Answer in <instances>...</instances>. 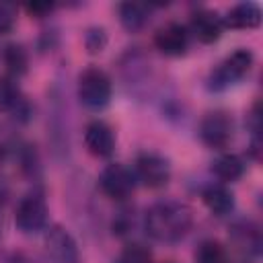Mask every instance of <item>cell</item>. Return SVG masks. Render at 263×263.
Instances as JSON below:
<instances>
[{
    "label": "cell",
    "mask_w": 263,
    "mask_h": 263,
    "mask_svg": "<svg viewBox=\"0 0 263 263\" xmlns=\"http://www.w3.org/2000/svg\"><path fill=\"white\" fill-rule=\"evenodd\" d=\"M193 224L191 208L177 199H162L148 208L144 226L146 232L160 242H177L181 240Z\"/></svg>",
    "instance_id": "obj_1"
},
{
    "label": "cell",
    "mask_w": 263,
    "mask_h": 263,
    "mask_svg": "<svg viewBox=\"0 0 263 263\" xmlns=\"http://www.w3.org/2000/svg\"><path fill=\"white\" fill-rule=\"evenodd\" d=\"M253 66V53L251 49H245V47H238L234 49L230 55H226L210 74V80H208V86L212 90H226L230 88L232 84L240 82L249 70Z\"/></svg>",
    "instance_id": "obj_2"
},
{
    "label": "cell",
    "mask_w": 263,
    "mask_h": 263,
    "mask_svg": "<svg viewBox=\"0 0 263 263\" xmlns=\"http://www.w3.org/2000/svg\"><path fill=\"white\" fill-rule=\"evenodd\" d=\"M78 99L88 109H103L111 101V78L101 68H86L78 76Z\"/></svg>",
    "instance_id": "obj_3"
},
{
    "label": "cell",
    "mask_w": 263,
    "mask_h": 263,
    "mask_svg": "<svg viewBox=\"0 0 263 263\" xmlns=\"http://www.w3.org/2000/svg\"><path fill=\"white\" fill-rule=\"evenodd\" d=\"M134 177L150 189L164 187L171 179V164L156 152H142L134 162Z\"/></svg>",
    "instance_id": "obj_4"
},
{
    "label": "cell",
    "mask_w": 263,
    "mask_h": 263,
    "mask_svg": "<svg viewBox=\"0 0 263 263\" xmlns=\"http://www.w3.org/2000/svg\"><path fill=\"white\" fill-rule=\"evenodd\" d=\"M45 222H47V203L43 195L39 193L25 195L14 212V224L18 226V230L25 234H33L39 232L45 226Z\"/></svg>",
    "instance_id": "obj_5"
},
{
    "label": "cell",
    "mask_w": 263,
    "mask_h": 263,
    "mask_svg": "<svg viewBox=\"0 0 263 263\" xmlns=\"http://www.w3.org/2000/svg\"><path fill=\"white\" fill-rule=\"evenodd\" d=\"M99 185L107 197L125 199L132 195V191L136 187V177H134V171H129L125 164L113 162L103 168V173L99 177Z\"/></svg>",
    "instance_id": "obj_6"
},
{
    "label": "cell",
    "mask_w": 263,
    "mask_h": 263,
    "mask_svg": "<svg viewBox=\"0 0 263 263\" xmlns=\"http://www.w3.org/2000/svg\"><path fill=\"white\" fill-rule=\"evenodd\" d=\"M232 117L224 111H210L199 121V138L210 148H224L232 138Z\"/></svg>",
    "instance_id": "obj_7"
},
{
    "label": "cell",
    "mask_w": 263,
    "mask_h": 263,
    "mask_svg": "<svg viewBox=\"0 0 263 263\" xmlns=\"http://www.w3.org/2000/svg\"><path fill=\"white\" fill-rule=\"evenodd\" d=\"M45 255L49 263H78V249L74 238L60 226H53L45 234Z\"/></svg>",
    "instance_id": "obj_8"
},
{
    "label": "cell",
    "mask_w": 263,
    "mask_h": 263,
    "mask_svg": "<svg viewBox=\"0 0 263 263\" xmlns=\"http://www.w3.org/2000/svg\"><path fill=\"white\" fill-rule=\"evenodd\" d=\"M154 45L164 55H183L189 47V31L181 23H166L154 35Z\"/></svg>",
    "instance_id": "obj_9"
},
{
    "label": "cell",
    "mask_w": 263,
    "mask_h": 263,
    "mask_svg": "<svg viewBox=\"0 0 263 263\" xmlns=\"http://www.w3.org/2000/svg\"><path fill=\"white\" fill-rule=\"evenodd\" d=\"M84 146L92 156L107 158L115 150V136L113 129L105 121H92L84 129Z\"/></svg>",
    "instance_id": "obj_10"
},
{
    "label": "cell",
    "mask_w": 263,
    "mask_h": 263,
    "mask_svg": "<svg viewBox=\"0 0 263 263\" xmlns=\"http://www.w3.org/2000/svg\"><path fill=\"white\" fill-rule=\"evenodd\" d=\"M191 33L201 41V43H214L220 39L222 31H224V23H222V16L214 10H208V8H201L197 12L191 14Z\"/></svg>",
    "instance_id": "obj_11"
},
{
    "label": "cell",
    "mask_w": 263,
    "mask_h": 263,
    "mask_svg": "<svg viewBox=\"0 0 263 263\" xmlns=\"http://www.w3.org/2000/svg\"><path fill=\"white\" fill-rule=\"evenodd\" d=\"M222 23L230 29H255L261 23V8L255 2L234 4L226 12V16H222Z\"/></svg>",
    "instance_id": "obj_12"
},
{
    "label": "cell",
    "mask_w": 263,
    "mask_h": 263,
    "mask_svg": "<svg viewBox=\"0 0 263 263\" xmlns=\"http://www.w3.org/2000/svg\"><path fill=\"white\" fill-rule=\"evenodd\" d=\"M203 197V203L208 205V210L216 216H226L234 210V195L232 191L222 185V183H216V185H208L201 193Z\"/></svg>",
    "instance_id": "obj_13"
},
{
    "label": "cell",
    "mask_w": 263,
    "mask_h": 263,
    "mask_svg": "<svg viewBox=\"0 0 263 263\" xmlns=\"http://www.w3.org/2000/svg\"><path fill=\"white\" fill-rule=\"evenodd\" d=\"M230 236H232L234 245L242 253H247V255H259V251H261V232H259V228L255 224L240 222V224H236L232 228Z\"/></svg>",
    "instance_id": "obj_14"
},
{
    "label": "cell",
    "mask_w": 263,
    "mask_h": 263,
    "mask_svg": "<svg viewBox=\"0 0 263 263\" xmlns=\"http://www.w3.org/2000/svg\"><path fill=\"white\" fill-rule=\"evenodd\" d=\"M148 16H150V6L148 4L123 2L119 6V21L129 33H136V31L144 29V25L148 23Z\"/></svg>",
    "instance_id": "obj_15"
},
{
    "label": "cell",
    "mask_w": 263,
    "mask_h": 263,
    "mask_svg": "<svg viewBox=\"0 0 263 263\" xmlns=\"http://www.w3.org/2000/svg\"><path fill=\"white\" fill-rule=\"evenodd\" d=\"M212 171H214V175H216L222 183H232V181H236V179L242 177L245 164H242V160H240L236 154H220V156L214 160Z\"/></svg>",
    "instance_id": "obj_16"
},
{
    "label": "cell",
    "mask_w": 263,
    "mask_h": 263,
    "mask_svg": "<svg viewBox=\"0 0 263 263\" xmlns=\"http://www.w3.org/2000/svg\"><path fill=\"white\" fill-rule=\"evenodd\" d=\"M23 107H25V99H23L18 86L14 84V80L0 76V109L18 113Z\"/></svg>",
    "instance_id": "obj_17"
},
{
    "label": "cell",
    "mask_w": 263,
    "mask_h": 263,
    "mask_svg": "<svg viewBox=\"0 0 263 263\" xmlns=\"http://www.w3.org/2000/svg\"><path fill=\"white\" fill-rule=\"evenodd\" d=\"M2 62L6 66V70L12 74V76H23L27 72V53L21 45L16 43H10L4 47L2 51Z\"/></svg>",
    "instance_id": "obj_18"
},
{
    "label": "cell",
    "mask_w": 263,
    "mask_h": 263,
    "mask_svg": "<svg viewBox=\"0 0 263 263\" xmlns=\"http://www.w3.org/2000/svg\"><path fill=\"white\" fill-rule=\"evenodd\" d=\"M195 261L197 263H228V257H226V251L220 242L205 240L199 245V249L195 253Z\"/></svg>",
    "instance_id": "obj_19"
},
{
    "label": "cell",
    "mask_w": 263,
    "mask_h": 263,
    "mask_svg": "<svg viewBox=\"0 0 263 263\" xmlns=\"http://www.w3.org/2000/svg\"><path fill=\"white\" fill-rule=\"evenodd\" d=\"M150 261H152L150 251L144 245H138V242L127 245L119 253V257L115 259V263H150Z\"/></svg>",
    "instance_id": "obj_20"
},
{
    "label": "cell",
    "mask_w": 263,
    "mask_h": 263,
    "mask_svg": "<svg viewBox=\"0 0 263 263\" xmlns=\"http://www.w3.org/2000/svg\"><path fill=\"white\" fill-rule=\"evenodd\" d=\"M84 43H86V49L90 53H101L107 45V35H105V29L101 27H92L88 29L86 37H84Z\"/></svg>",
    "instance_id": "obj_21"
},
{
    "label": "cell",
    "mask_w": 263,
    "mask_h": 263,
    "mask_svg": "<svg viewBox=\"0 0 263 263\" xmlns=\"http://www.w3.org/2000/svg\"><path fill=\"white\" fill-rule=\"evenodd\" d=\"M14 25V10L8 4H0V33H8Z\"/></svg>",
    "instance_id": "obj_22"
},
{
    "label": "cell",
    "mask_w": 263,
    "mask_h": 263,
    "mask_svg": "<svg viewBox=\"0 0 263 263\" xmlns=\"http://www.w3.org/2000/svg\"><path fill=\"white\" fill-rule=\"evenodd\" d=\"M25 8H27L29 14L41 18V16H47V14L53 10V4H51V2H33V4H27Z\"/></svg>",
    "instance_id": "obj_23"
},
{
    "label": "cell",
    "mask_w": 263,
    "mask_h": 263,
    "mask_svg": "<svg viewBox=\"0 0 263 263\" xmlns=\"http://www.w3.org/2000/svg\"><path fill=\"white\" fill-rule=\"evenodd\" d=\"M166 263H173V261H166Z\"/></svg>",
    "instance_id": "obj_24"
}]
</instances>
